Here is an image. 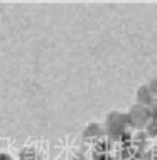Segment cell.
<instances>
[{"instance_id": "1", "label": "cell", "mask_w": 157, "mask_h": 160, "mask_svg": "<svg viewBox=\"0 0 157 160\" xmlns=\"http://www.w3.org/2000/svg\"><path fill=\"white\" fill-rule=\"evenodd\" d=\"M2 160H12V158L8 157V155H2Z\"/></svg>"}]
</instances>
